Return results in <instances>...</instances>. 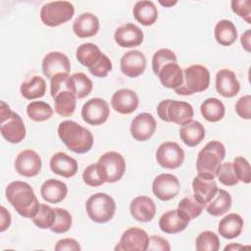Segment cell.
Returning <instances> with one entry per match:
<instances>
[{
    "label": "cell",
    "instance_id": "23",
    "mask_svg": "<svg viewBox=\"0 0 251 251\" xmlns=\"http://www.w3.org/2000/svg\"><path fill=\"white\" fill-rule=\"evenodd\" d=\"M99 20L92 13L80 14L73 24V31L79 38L94 36L99 30Z\"/></svg>",
    "mask_w": 251,
    "mask_h": 251
},
{
    "label": "cell",
    "instance_id": "36",
    "mask_svg": "<svg viewBox=\"0 0 251 251\" xmlns=\"http://www.w3.org/2000/svg\"><path fill=\"white\" fill-rule=\"evenodd\" d=\"M54 99L55 112L62 117H70L76 106V97L70 91L60 92Z\"/></svg>",
    "mask_w": 251,
    "mask_h": 251
},
{
    "label": "cell",
    "instance_id": "10",
    "mask_svg": "<svg viewBox=\"0 0 251 251\" xmlns=\"http://www.w3.org/2000/svg\"><path fill=\"white\" fill-rule=\"evenodd\" d=\"M156 160L162 168L174 170L182 165L184 161V151L177 143L166 141L158 147Z\"/></svg>",
    "mask_w": 251,
    "mask_h": 251
},
{
    "label": "cell",
    "instance_id": "25",
    "mask_svg": "<svg viewBox=\"0 0 251 251\" xmlns=\"http://www.w3.org/2000/svg\"><path fill=\"white\" fill-rule=\"evenodd\" d=\"M40 194L44 201L57 204L63 201L68 194V187L65 182L50 178L43 182L40 187Z\"/></svg>",
    "mask_w": 251,
    "mask_h": 251
},
{
    "label": "cell",
    "instance_id": "49",
    "mask_svg": "<svg viewBox=\"0 0 251 251\" xmlns=\"http://www.w3.org/2000/svg\"><path fill=\"white\" fill-rule=\"evenodd\" d=\"M251 2L250 0H233L231 1V10L248 24L251 23Z\"/></svg>",
    "mask_w": 251,
    "mask_h": 251
},
{
    "label": "cell",
    "instance_id": "50",
    "mask_svg": "<svg viewBox=\"0 0 251 251\" xmlns=\"http://www.w3.org/2000/svg\"><path fill=\"white\" fill-rule=\"evenodd\" d=\"M250 105H251V96L250 95H244V96L240 97L235 104L236 114L244 120H250L251 119Z\"/></svg>",
    "mask_w": 251,
    "mask_h": 251
},
{
    "label": "cell",
    "instance_id": "9",
    "mask_svg": "<svg viewBox=\"0 0 251 251\" xmlns=\"http://www.w3.org/2000/svg\"><path fill=\"white\" fill-rule=\"evenodd\" d=\"M75 14V7L68 1H54L44 4L40 11V19L47 26H58L70 21Z\"/></svg>",
    "mask_w": 251,
    "mask_h": 251
},
{
    "label": "cell",
    "instance_id": "37",
    "mask_svg": "<svg viewBox=\"0 0 251 251\" xmlns=\"http://www.w3.org/2000/svg\"><path fill=\"white\" fill-rule=\"evenodd\" d=\"M204 207L205 206L201 204L194 197V195H191V196L184 197L179 201L177 206V211L182 217H184L187 221L190 222L191 220L196 219L201 215Z\"/></svg>",
    "mask_w": 251,
    "mask_h": 251
},
{
    "label": "cell",
    "instance_id": "6",
    "mask_svg": "<svg viewBox=\"0 0 251 251\" xmlns=\"http://www.w3.org/2000/svg\"><path fill=\"white\" fill-rule=\"evenodd\" d=\"M157 114L164 122L183 126L192 121L194 111L188 102L166 99L158 104Z\"/></svg>",
    "mask_w": 251,
    "mask_h": 251
},
{
    "label": "cell",
    "instance_id": "3",
    "mask_svg": "<svg viewBox=\"0 0 251 251\" xmlns=\"http://www.w3.org/2000/svg\"><path fill=\"white\" fill-rule=\"evenodd\" d=\"M225 157L226 148L222 142L218 140L208 142L199 151L197 156L196 170L198 176L209 179H215Z\"/></svg>",
    "mask_w": 251,
    "mask_h": 251
},
{
    "label": "cell",
    "instance_id": "21",
    "mask_svg": "<svg viewBox=\"0 0 251 251\" xmlns=\"http://www.w3.org/2000/svg\"><path fill=\"white\" fill-rule=\"evenodd\" d=\"M216 89L222 96L231 98L239 92L240 83L231 70L223 69L216 75Z\"/></svg>",
    "mask_w": 251,
    "mask_h": 251
},
{
    "label": "cell",
    "instance_id": "2",
    "mask_svg": "<svg viewBox=\"0 0 251 251\" xmlns=\"http://www.w3.org/2000/svg\"><path fill=\"white\" fill-rule=\"evenodd\" d=\"M58 135L63 143L73 152L84 154L93 146V135L85 127L77 123L66 120L58 126Z\"/></svg>",
    "mask_w": 251,
    "mask_h": 251
},
{
    "label": "cell",
    "instance_id": "28",
    "mask_svg": "<svg viewBox=\"0 0 251 251\" xmlns=\"http://www.w3.org/2000/svg\"><path fill=\"white\" fill-rule=\"evenodd\" d=\"M243 220L241 216L235 213H230L225 216L219 223V233L226 239H232L240 235L243 228Z\"/></svg>",
    "mask_w": 251,
    "mask_h": 251
},
{
    "label": "cell",
    "instance_id": "54",
    "mask_svg": "<svg viewBox=\"0 0 251 251\" xmlns=\"http://www.w3.org/2000/svg\"><path fill=\"white\" fill-rule=\"evenodd\" d=\"M250 39H251V30L247 29L240 37V42L242 47L244 48L245 51L250 52L251 51V43H250Z\"/></svg>",
    "mask_w": 251,
    "mask_h": 251
},
{
    "label": "cell",
    "instance_id": "33",
    "mask_svg": "<svg viewBox=\"0 0 251 251\" xmlns=\"http://www.w3.org/2000/svg\"><path fill=\"white\" fill-rule=\"evenodd\" d=\"M102 54L103 53L100 51L99 47L90 42L79 45L75 51V57L78 63L88 69L93 67L99 61Z\"/></svg>",
    "mask_w": 251,
    "mask_h": 251
},
{
    "label": "cell",
    "instance_id": "5",
    "mask_svg": "<svg viewBox=\"0 0 251 251\" xmlns=\"http://www.w3.org/2000/svg\"><path fill=\"white\" fill-rule=\"evenodd\" d=\"M182 84L175 89L178 95H191L205 91L210 84V72L202 65H191L183 71Z\"/></svg>",
    "mask_w": 251,
    "mask_h": 251
},
{
    "label": "cell",
    "instance_id": "17",
    "mask_svg": "<svg viewBox=\"0 0 251 251\" xmlns=\"http://www.w3.org/2000/svg\"><path fill=\"white\" fill-rule=\"evenodd\" d=\"M139 104V98L137 94L128 88H122L117 90L111 99L112 108L123 115H128L133 113Z\"/></svg>",
    "mask_w": 251,
    "mask_h": 251
},
{
    "label": "cell",
    "instance_id": "55",
    "mask_svg": "<svg viewBox=\"0 0 251 251\" xmlns=\"http://www.w3.org/2000/svg\"><path fill=\"white\" fill-rule=\"evenodd\" d=\"M242 248H244V246L243 245H241V244H238V243H230V244H228V245H226V247H225V251H227V250H232V251H237V250H239V249H242Z\"/></svg>",
    "mask_w": 251,
    "mask_h": 251
},
{
    "label": "cell",
    "instance_id": "41",
    "mask_svg": "<svg viewBox=\"0 0 251 251\" xmlns=\"http://www.w3.org/2000/svg\"><path fill=\"white\" fill-rule=\"evenodd\" d=\"M198 251H218L220 249L219 236L211 230H204L199 233L195 242Z\"/></svg>",
    "mask_w": 251,
    "mask_h": 251
},
{
    "label": "cell",
    "instance_id": "30",
    "mask_svg": "<svg viewBox=\"0 0 251 251\" xmlns=\"http://www.w3.org/2000/svg\"><path fill=\"white\" fill-rule=\"evenodd\" d=\"M134 19L142 25H152L158 19V10L152 1H137L133 7Z\"/></svg>",
    "mask_w": 251,
    "mask_h": 251
},
{
    "label": "cell",
    "instance_id": "42",
    "mask_svg": "<svg viewBox=\"0 0 251 251\" xmlns=\"http://www.w3.org/2000/svg\"><path fill=\"white\" fill-rule=\"evenodd\" d=\"M74 80V90L76 99H81L87 96L93 87L91 79L83 73H75L72 75Z\"/></svg>",
    "mask_w": 251,
    "mask_h": 251
},
{
    "label": "cell",
    "instance_id": "39",
    "mask_svg": "<svg viewBox=\"0 0 251 251\" xmlns=\"http://www.w3.org/2000/svg\"><path fill=\"white\" fill-rule=\"evenodd\" d=\"M62 91H70L75 94L74 80L69 74H57L50 79L51 96L55 98Z\"/></svg>",
    "mask_w": 251,
    "mask_h": 251
},
{
    "label": "cell",
    "instance_id": "16",
    "mask_svg": "<svg viewBox=\"0 0 251 251\" xmlns=\"http://www.w3.org/2000/svg\"><path fill=\"white\" fill-rule=\"evenodd\" d=\"M41 68L44 75L51 79L57 74H69L71 71V63L64 53L53 51L45 55L42 60Z\"/></svg>",
    "mask_w": 251,
    "mask_h": 251
},
{
    "label": "cell",
    "instance_id": "15",
    "mask_svg": "<svg viewBox=\"0 0 251 251\" xmlns=\"http://www.w3.org/2000/svg\"><path fill=\"white\" fill-rule=\"evenodd\" d=\"M155 118L149 113H140L133 118L130 124V133L137 141H146L156 130Z\"/></svg>",
    "mask_w": 251,
    "mask_h": 251
},
{
    "label": "cell",
    "instance_id": "47",
    "mask_svg": "<svg viewBox=\"0 0 251 251\" xmlns=\"http://www.w3.org/2000/svg\"><path fill=\"white\" fill-rule=\"evenodd\" d=\"M82 179L85 184L92 187L100 186L104 183V180L101 178L100 174L98 172L97 163L91 164L84 169L82 174Z\"/></svg>",
    "mask_w": 251,
    "mask_h": 251
},
{
    "label": "cell",
    "instance_id": "7",
    "mask_svg": "<svg viewBox=\"0 0 251 251\" xmlns=\"http://www.w3.org/2000/svg\"><path fill=\"white\" fill-rule=\"evenodd\" d=\"M85 210L90 220L98 224H105L113 219L116 212V202L110 195L98 192L87 199Z\"/></svg>",
    "mask_w": 251,
    "mask_h": 251
},
{
    "label": "cell",
    "instance_id": "56",
    "mask_svg": "<svg viewBox=\"0 0 251 251\" xmlns=\"http://www.w3.org/2000/svg\"><path fill=\"white\" fill-rule=\"evenodd\" d=\"M159 3L162 5V6H165V7H172L174 5H176L177 3V1H159Z\"/></svg>",
    "mask_w": 251,
    "mask_h": 251
},
{
    "label": "cell",
    "instance_id": "27",
    "mask_svg": "<svg viewBox=\"0 0 251 251\" xmlns=\"http://www.w3.org/2000/svg\"><path fill=\"white\" fill-rule=\"evenodd\" d=\"M192 189L194 197L205 206L215 196L218 190V185L214 179L197 176L193 178Z\"/></svg>",
    "mask_w": 251,
    "mask_h": 251
},
{
    "label": "cell",
    "instance_id": "24",
    "mask_svg": "<svg viewBox=\"0 0 251 251\" xmlns=\"http://www.w3.org/2000/svg\"><path fill=\"white\" fill-rule=\"evenodd\" d=\"M188 224L189 221L182 217L177 209L167 211L159 220L160 229L168 234H175L184 230Z\"/></svg>",
    "mask_w": 251,
    "mask_h": 251
},
{
    "label": "cell",
    "instance_id": "12",
    "mask_svg": "<svg viewBox=\"0 0 251 251\" xmlns=\"http://www.w3.org/2000/svg\"><path fill=\"white\" fill-rule=\"evenodd\" d=\"M110 115L108 103L102 98H92L86 101L81 108L83 121L91 126L104 124Z\"/></svg>",
    "mask_w": 251,
    "mask_h": 251
},
{
    "label": "cell",
    "instance_id": "18",
    "mask_svg": "<svg viewBox=\"0 0 251 251\" xmlns=\"http://www.w3.org/2000/svg\"><path fill=\"white\" fill-rule=\"evenodd\" d=\"M115 41L124 48H131L139 46L143 42V32L134 24L127 23L119 26L114 34Z\"/></svg>",
    "mask_w": 251,
    "mask_h": 251
},
{
    "label": "cell",
    "instance_id": "11",
    "mask_svg": "<svg viewBox=\"0 0 251 251\" xmlns=\"http://www.w3.org/2000/svg\"><path fill=\"white\" fill-rule=\"evenodd\" d=\"M149 242L147 232L139 227H129L124 231L116 251H146Z\"/></svg>",
    "mask_w": 251,
    "mask_h": 251
},
{
    "label": "cell",
    "instance_id": "8",
    "mask_svg": "<svg viewBox=\"0 0 251 251\" xmlns=\"http://www.w3.org/2000/svg\"><path fill=\"white\" fill-rule=\"evenodd\" d=\"M97 167L104 182L114 183L124 176L126 172V161L120 153L109 151L99 158Z\"/></svg>",
    "mask_w": 251,
    "mask_h": 251
},
{
    "label": "cell",
    "instance_id": "34",
    "mask_svg": "<svg viewBox=\"0 0 251 251\" xmlns=\"http://www.w3.org/2000/svg\"><path fill=\"white\" fill-rule=\"evenodd\" d=\"M200 112L203 118L210 123H217L221 121L225 114V105L218 98H207L200 107Z\"/></svg>",
    "mask_w": 251,
    "mask_h": 251
},
{
    "label": "cell",
    "instance_id": "20",
    "mask_svg": "<svg viewBox=\"0 0 251 251\" xmlns=\"http://www.w3.org/2000/svg\"><path fill=\"white\" fill-rule=\"evenodd\" d=\"M129 212L137 222L148 223L153 220L156 214V205L148 196H137L130 202Z\"/></svg>",
    "mask_w": 251,
    "mask_h": 251
},
{
    "label": "cell",
    "instance_id": "52",
    "mask_svg": "<svg viewBox=\"0 0 251 251\" xmlns=\"http://www.w3.org/2000/svg\"><path fill=\"white\" fill-rule=\"evenodd\" d=\"M56 251H79L80 246L78 242L74 238H63L60 239L55 245Z\"/></svg>",
    "mask_w": 251,
    "mask_h": 251
},
{
    "label": "cell",
    "instance_id": "1",
    "mask_svg": "<svg viewBox=\"0 0 251 251\" xmlns=\"http://www.w3.org/2000/svg\"><path fill=\"white\" fill-rule=\"evenodd\" d=\"M5 194L9 203L22 217L31 219L37 213L40 203L27 182L12 181L6 187Z\"/></svg>",
    "mask_w": 251,
    "mask_h": 251
},
{
    "label": "cell",
    "instance_id": "53",
    "mask_svg": "<svg viewBox=\"0 0 251 251\" xmlns=\"http://www.w3.org/2000/svg\"><path fill=\"white\" fill-rule=\"evenodd\" d=\"M0 217H1V221H0V231L3 232L5 231L11 225V215L8 212V210L4 207L1 206L0 208Z\"/></svg>",
    "mask_w": 251,
    "mask_h": 251
},
{
    "label": "cell",
    "instance_id": "44",
    "mask_svg": "<svg viewBox=\"0 0 251 251\" xmlns=\"http://www.w3.org/2000/svg\"><path fill=\"white\" fill-rule=\"evenodd\" d=\"M177 63V58L175 54V52H173L170 49L167 48H162L157 50L152 58V70L153 73L157 75L158 72L161 70V68L163 66H165L166 64L169 63Z\"/></svg>",
    "mask_w": 251,
    "mask_h": 251
},
{
    "label": "cell",
    "instance_id": "51",
    "mask_svg": "<svg viewBox=\"0 0 251 251\" xmlns=\"http://www.w3.org/2000/svg\"><path fill=\"white\" fill-rule=\"evenodd\" d=\"M147 250H152V251H170L171 246L170 243L167 239L157 236V235H151L149 236V242H148V247Z\"/></svg>",
    "mask_w": 251,
    "mask_h": 251
},
{
    "label": "cell",
    "instance_id": "46",
    "mask_svg": "<svg viewBox=\"0 0 251 251\" xmlns=\"http://www.w3.org/2000/svg\"><path fill=\"white\" fill-rule=\"evenodd\" d=\"M232 165H233L235 174L238 177V180L244 183H249L251 180V171H250L249 162L244 157L238 156L234 158Z\"/></svg>",
    "mask_w": 251,
    "mask_h": 251
},
{
    "label": "cell",
    "instance_id": "40",
    "mask_svg": "<svg viewBox=\"0 0 251 251\" xmlns=\"http://www.w3.org/2000/svg\"><path fill=\"white\" fill-rule=\"evenodd\" d=\"M55 210L47 204H40L37 213L31 218L33 224L41 228H51L55 221Z\"/></svg>",
    "mask_w": 251,
    "mask_h": 251
},
{
    "label": "cell",
    "instance_id": "26",
    "mask_svg": "<svg viewBox=\"0 0 251 251\" xmlns=\"http://www.w3.org/2000/svg\"><path fill=\"white\" fill-rule=\"evenodd\" d=\"M157 76L161 83L171 89L178 88L183 81V72L177 63H169L161 68Z\"/></svg>",
    "mask_w": 251,
    "mask_h": 251
},
{
    "label": "cell",
    "instance_id": "43",
    "mask_svg": "<svg viewBox=\"0 0 251 251\" xmlns=\"http://www.w3.org/2000/svg\"><path fill=\"white\" fill-rule=\"evenodd\" d=\"M55 210V221L53 226H51V231L54 233H65L67 232L73 223L72 215L69 213V211L62 209V208H54Z\"/></svg>",
    "mask_w": 251,
    "mask_h": 251
},
{
    "label": "cell",
    "instance_id": "13",
    "mask_svg": "<svg viewBox=\"0 0 251 251\" xmlns=\"http://www.w3.org/2000/svg\"><path fill=\"white\" fill-rule=\"evenodd\" d=\"M180 189L178 178L171 174L158 175L152 183V191L154 195L162 200L169 201L175 198Z\"/></svg>",
    "mask_w": 251,
    "mask_h": 251
},
{
    "label": "cell",
    "instance_id": "29",
    "mask_svg": "<svg viewBox=\"0 0 251 251\" xmlns=\"http://www.w3.org/2000/svg\"><path fill=\"white\" fill-rule=\"evenodd\" d=\"M179 137L185 145L194 147L205 137L204 126L197 121H190L189 123L181 126L179 129Z\"/></svg>",
    "mask_w": 251,
    "mask_h": 251
},
{
    "label": "cell",
    "instance_id": "31",
    "mask_svg": "<svg viewBox=\"0 0 251 251\" xmlns=\"http://www.w3.org/2000/svg\"><path fill=\"white\" fill-rule=\"evenodd\" d=\"M230 207H231L230 194L227 191L224 189H219V188L215 196L205 205V208L208 214L214 217H219L227 213Z\"/></svg>",
    "mask_w": 251,
    "mask_h": 251
},
{
    "label": "cell",
    "instance_id": "45",
    "mask_svg": "<svg viewBox=\"0 0 251 251\" xmlns=\"http://www.w3.org/2000/svg\"><path fill=\"white\" fill-rule=\"evenodd\" d=\"M217 177L220 182L226 186H233L239 182L231 162L222 164Z\"/></svg>",
    "mask_w": 251,
    "mask_h": 251
},
{
    "label": "cell",
    "instance_id": "38",
    "mask_svg": "<svg viewBox=\"0 0 251 251\" xmlns=\"http://www.w3.org/2000/svg\"><path fill=\"white\" fill-rule=\"evenodd\" d=\"M54 110L44 101L30 102L26 106V114L28 118L34 122H44L53 116Z\"/></svg>",
    "mask_w": 251,
    "mask_h": 251
},
{
    "label": "cell",
    "instance_id": "35",
    "mask_svg": "<svg viewBox=\"0 0 251 251\" xmlns=\"http://www.w3.org/2000/svg\"><path fill=\"white\" fill-rule=\"evenodd\" d=\"M46 92V82L39 75H34L21 84V93L24 98L32 100L43 97Z\"/></svg>",
    "mask_w": 251,
    "mask_h": 251
},
{
    "label": "cell",
    "instance_id": "4",
    "mask_svg": "<svg viewBox=\"0 0 251 251\" xmlns=\"http://www.w3.org/2000/svg\"><path fill=\"white\" fill-rule=\"evenodd\" d=\"M0 130L4 139L13 144L23 141L26 134L21 116L13 112L4 101L0 103Z\"/></svg>",
    "mask_w": 251,
    "mask_h": 251
},
{
    "label": "cell",
    "instance_id": "48",
    "mask_svg": "<svg viewBox=\"0 0 251 251\" xmlns=\"http://www.w3.org/2000/svg\"><path fill=\"white\" fill-rule=\"evenodd\" d=\"M112 68L113 66L111 60L108 58L107 55L102 54L99 61L88 70L90 74L96 77H105L112 71Z\"/></svg>",
    "mask_w": 251,
    "mask_h": 251
},
{
    "label": "cell",
    "instance_id": "19",
    "mask_svg": "<svg viewBox=\"0 0 251 251\" xmlns=\"http://www.w3.org/2000/svg\"><path fill=\"white\" fill-rule=\"evenodd\" d=\"M146 68V58L138 50H130L121 58V71L128 77L141 75Z\"/></svg>",
    "mask_w": 251,
    "mask_h": 251
},
{
    "label": "cell",
    "instance_id": "32",
    "mask_svg": "<svg viewBox=\"0 0 251 251\" xmlns=\"http://www.w3.org/2000/svg\"><path fill=\"white\" fill-rule=\"evenodd\" d=\"M214 35L219 44L223 46H230L237 39V29L232 22L228 20H221L215 26Z\"/></svg>",
    "mask_w": 251,
    "mask_h": 251
},
{
    "label": "cell",
    "instance_id": "22",
    "mask_svg": "<svg viewBox=\"0 0 251 251\" xmlns=\"http://www.w3.org/2000/svg\"><path fill=\"white\" fill-rule=\"evenodd\" d=\"M51 171L63 177H72L77 173V162L64 152L54 154L50 159Z\"/></svg>",
    "mask_w": 251,
    "mask_h": 251
},
{
    "label": "cell",
    "instance_id": "14",
    "mask_svg": "<svg viewBox=\"0 0 251 251\" xmlns=\"http://www.w3.org/2000/svg\"><path fill=\"white\" fill-rule=\"evenodd\" d=\"M42 168L40 156L32 149H25L20 152L15 161V169L21 176L32 177L39 174Z\"/></svg>",
    "mask_w": 251,
    "mask_h": 251
}]
</instances>
